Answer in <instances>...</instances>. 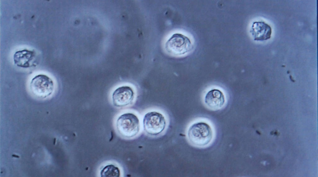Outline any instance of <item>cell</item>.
Masks as SVG:
<instances>
[{
	"label": "cell",
	"instance_id": "cell-1",
	"mask_svg": "<svg viewBox=\"0 0 318 177\" xmlns=\"http://www.w3.org/2000/svg\"><path fill=\"white\" fill-rule=\"evenodd\" d=\"M188 136L190 142L194 145L203 147L209 144L212 140L213 130L207 123L199 121L194 123L189 127Z\"/></svg>",
	"mask_w": 318,
	"mask_h": 177
},
{
	"label": "cell",
	"instance_id": "cell-2",
	"mask_svg": "<svg viewBox=\"0 0 318 177\" xmlns=\"http://www.w3.org/2000/svg\"><path fill=\"white\" fill-rule=\"evenodd\" d=\"M30 87L34 95L42 98L50 96L54 90L52 80L48 75L42 74L36 75L32 79Z\"/></svg>",
	"mask_w": 318,
	"mask_h": 177
},
{
	"label": "cell",
	"instance_id": "cell-3",
	"mask_svg": "<svg viewBox=\"0 0 318 177\" xmlns=\"http://www.w3.org/2000/svg\"><path fill=\"white\" fill-rule=\"evenodd\" d=\"M116 126L117 129L122 136L131 138L139 132L140 124L138 117L134 114L126 113L120 116L117 119Z\"/></svg>",
	"mask_w": 318,
	"mask_h": 177
},
{
	"label": "cell",
	"instance_id": "cell-4",
	"mask_svg": "<svg viewBox=\"0 0 318 177\" xmlns=\"http://www.w3.org/2000/svg\"><path fill=\"white\" fill-rule=\"evenodd\" d=\"M165 48L168 52L172 54L181 55L190 51L192 45L188 37L177 33L173 34L168 40Z\"/></svg>",
	"mask_w": 318,
	"mask_h": 177
},
{
	"label": "cell",
	"instance_id": "cell-5",
	"mask_svg": "<svg viewBox=\"0 0 318 177\" xmlns=\"http://www.w3.org/2000/svg\"><path fill=\"white\" fill-rule=\"evenodd\" d=\"M144 131L152 135H157L162 132L166 126V121L161 113L155 111L145 114L143 120Z\"/></svg>",
	"mask_w": 318,
	"mask_h": 177
},
{
	"label": "cell",
	"instance_id": "cell-6",
	"mask_svg": "<svg viewBox=\"0 0 318 177\" xmlns=\"http://www.w3.org/2000/svg\"><path fill=\"white\" fill-rule=\"evenodd\" d=\"M134 98V93L130 87L123 86L117 88L112 96L113 104L116 107H123L130 104Z\"/></svg>",
	"mask_w": 318,
	"mask_h": 177
},
{
	"label": "cell",
	"instance_id": "cell-7",
	"mask_svg": "<svg viewBox=\"0 0 318 177\" xmlns=\"http://www.w3.org/2000/svg\"><path fill=\"white\" fill-rule=\"evenodd\" d=\"M206 105L210 108L217 109L222 107L225 102V98L220 90L213 89L208 91L204 98Z\"/></svg>",
	"mask_w": 318,
	"mask_h": 177
},
{
	"label": "cell",
	"instance_id": "cell-8",
	"mask_svg": "<svg viewBox=\"0 0 318 177\" xmlns=\"http://www.w3.org/2000/svg\"><path fill=\"white\" fill-rule=\"evenodd\" d=\"M250 32L254 40L262 41L270 38L271 29L270 26L263 21H256L253 23Z\"/></svg>",
	"mask_w": 318,
	"mask_h": 177
},
{
	"label": "cell",
	"instance_id": "cell-9",
	"mask_svg": "<svg viewBox=\"0 0 318 177\" xmlns=\"http://www.w3.org/2000/svg\"><path fill=\"white\" fill-rule=\"evenodd\" d=\"M35 52L26 49L16 52L13 56L14 63L18 66L27 68L34 65Z\"/></svg>",
	"mask_w": 318,
	"mask_h": 177
},
{
	"label": "cell",
	"instance_id": "cell-10",
	"mask_svg": "<svg viewBox=\"0 0 318 177\" xmlns=\"http://www.w3.org/2000/svg\"><path fill=\"white\" fill-rule=\"evenodd\" d=\"M101 177H119L120 171L119 168L114 165L111 164L106 166L101 170L100 172Z\"/></svg>",
	"mask_w": 318,
	"mask_h": 177
},
{
	"label": "cell",
	"instance_id": "cell-11",
	"mask_svg": "<svg viewBox=\"0 0 318 177\" xmlns=\"http://www.w3.org/2000/svg\"><path fill=\"white\" fill-rule=\"evenodd\" d=\"M12 156H13V157H16L17 158H19V156H17V155H12Z\"/></svg>",
	"mask_w": 318,
	"mask_h": 177
},
{
	"label": "cell",
	"instance_id": "cell-12",
	"mask_svg": "<svg viewBox=\"0 0 318 177\" xmlns=\"http://www.w3.org/2000/svg\"><path fill=\"white\" fill-rule=\"evenodd\" d=\"M55 141H56V138H54V143H54V144H55Z\"/></svg>",
	"mask_w": 318,
	"mask_h": 177
}]
</instances>
